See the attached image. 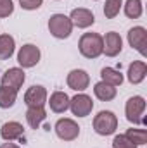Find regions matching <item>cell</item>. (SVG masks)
<instances>
[{
	"label": "cell",
	"mask_w": 147,
	"mask_h": 148,
	"mask_svg": "<svg viewBox=\"0 0 147 148\" xmlns=\"http://www.w3.org/2000/svg\"><path fill=\"white\" fill-rule=\"evenodd\" d=\"M104 41L99 33H83L78 40V50L85 59H97L102 55Z\"/></svg>",
	"instance_id": "1"
},
{
	"label": "cell",
	"mask_w": 147,
	"mask_h": 148,
	"mask_svg": "<svg viewBox=\"0 0 147 148\" xmlns=\"http://www.w3.org/2000/svg\"><path fill=\"white\" fill-rule=\"evenodd\" d=\"M144 112H146V98L140 97V95H135L132 98L126 100V105H125V115H126V121L135 124V126H140V124H147V119L144 117Z\"/></svg>",
	"instance_id": "2"
},
{
	"label": "cell",
	"mask_w": 147,
	"mask_h": 148,
	"mask_svg": "<svg viewBox=\"0 0 147 148\" xmlns=\"http://www.w3.org/2000/svg\"><path fill=\"white\" fill-rule=\"evenodd\" d=\"M92 126L99 136H109V134H114L118 129V117L111 110H101L94 117Z\"/></svg>",
	"instance_id": "3"
},
{
	"label": "cell",
	"mask_w": 147,
	"mask_h": 148,
	"mask_svg": "<svg viewBox=\"0 0 147 148\" xmlns=\"http://www.w3.org/2000/svg\"><path fill=\"white\" fill-rule=\"evenodd\" d=\"M49 31L50 35L57 40H66V38L71 36L73 33V24H71V19L69 16H64V14H52L50 19H49Z\"/></svg>",
	"instance_id": "4"
},
{
	"label": "cell",
	"mask_w": 147,
	"mask_h": 148,
	"mask_svg": "<svg viewBox=\"0 0 147 148\" xmlns=\"http://www.w3.org/2000/svg\"><path fill=\"white\" fill-rule=\"evenodd\" d=\"M54 131H55L57 138L62 140V141H73V140H76L80 136V126H78V122L73 121V119H69V117L59 119L55 122V126H54Z\"/></svg>",
	"instance_id": "5"
},
{
	"label": "cell",
	"mask_w": 147,
	"mask_h": 148,
	"mask_svg": "<svg viewBox=\"0 0 147 148\" xmlns=\"http://www.w3.org/2000/svg\"><path fill=\"white\" fill-rule=\"evenodd\" d=\"M40 57H42V52L37 45L33 43H26L19 48L17 52V62L21 66V69H30V67H35L38 62H40Z\"/></svg>",
	"instance_id": "6"
},
{
	"label": "cell",
	"mask_w": 147,
	"mask_h": 148,
	"mask_svg": "<svg viewBox=\"0 0 147 148\" xmlns=\"http://www.w3.org/2000/svg\"><path fill=\"white\" fill-rule=\"evenodd\" d=\"M92 109H94V102H92V97H88L87 93H78L73 98H69V110L76 117L90 115Z\"/></svg>",
	"instance_id": "7"
},
{
	"label": "cell",
	"mask_w": 147,
	"mask_h": 148,
	"mask_svg": "<svg viewBox=\"0 0 147 148\" xmlns=\"http://www.w3.org/2000/svg\"><path fill=\"white\" fill-rule=\"evenodd\" d=\"M128 43L133 50H137L142 57L147 55V29L144 26H133L128 31Z\"/></svg>",
	"instance_id": "8"
},
{
	"label": "cell",
	"mask_w": 147,
	"mask_h": 148,
	"mask_svg": "<svg viewBox=\"0 0 147 148\" xmlns=\"http://www.w3.org/2000/svg\"><path fill=\"white\" fill-rule=\"evenodd\" d=\"M49 98V93L45 90V86L42 84H33L26 90L24 93V103L26 107H45Z\"/></svg>",
	"instance_id": "9"
},
{
	"label": "cell",
	"mask_w": 147,
	"mask_h": 148,
	"mask_svg": "<svg viewBox=\"0 0 147 148\" xmlns=\"http://www.w3.org/2000/svg\"><path fill=\"white\" fill-rule=\"evenodd\" d=\"M69 19H71L73 28H78V29H87V28H90L95 23L94 12L90 9H85V7L73 9L71 14H69Z\"/></svg>",
	"instance_id": "10"
},
{
	"label": "cell",
	"mask_w": 147,
	"mask_h": 148,
	"mask_svg": "<svg viewBox=\"0 0 147 148\" xmlns=\"http://www.w3.org/2000/svg\"><path fill=\"white\" fill-rule=\"evenodd\" d=\"M66 83H68V86L71 90L78 91V93H83L88 88V84H90V76H88L87 71H83V69H73V71H69V74H68Z\"/></svg>",
	"instance_id": "11"
},
{
	"label": "cell",
	"mask_w": 147,
	"mask_h": 148,
	"mask_svg": "<svg viewBox=\"0 0 147 148\" xmlns=\"http://www.w3.org/2000/svg\"><path fill=\"white\" fill-rule=\"evenodd\" d=\"M102 41H104L102 53L106 57H116V55L121 53V50H123V40L119 36V33L109 31V33H106V36H102Z\"/></svg>",
	"instance_id": "12"
},
{
	"label": "cell",
	"mask_w": 147,
	"mask_h": 148,
	"mask_svg": "<svg viewBox=\"0 0 147 148\" xmlns=\"http://www.w3.org/2000/svg\"><path fill=\"white\" fill-rule=\"evenodd\" d=\"M26 79V74H24V69L21 67H10L7 69L5 73L2 74V86H9V88H14V90H21L23 83Z\"/></svg>",
	"instance_id": "13"
},
{
	"label": "cell",
	"mask_w": 147,
	"mask_h": 148,
	"mask_svg": "<svg viewBox=\"0 0 147 148\" xmlns=\"http://www.w3.org/2000/svg\"><path fill=\"white\" fill-rule=\"evenodd\" d=\"M47 103L50 107V110L55 114H64L66 110H69V97L68 93L57 90L50 95V98H47Z\"/></svg>",
	"instance_id": "14"
},
{
	"label": "cell",
	"mask_w": 147,
	"mask_h": 148,
	"mask_svg": "<svg viewBox=\"0 0 147 148\" xmlns=\"http://www.w3.org/2000/svg\"><path fill=\"white\" fill-rule=\"evenodd\" d=\"M147 76V64L144 60H133L130 66H128V71H126V77L132 84H140Z\"/></svg>",
	"instance_id": "15"
},
{
	"label": "cell",
	"mask_w": 147,
	"mask_h": 148,
	"mask_svg": "<svg viewBox=\"0 0 147 148\" xmlns=\"http://www.w3.org/2000/svg\"><path fill=\"white\" fill-rule=\"evenodd\" d=\"M23 134H24V127H23V124L17 122V121H9V122H5V124L2 126V129H0V136H2L5 141H16V140H19Z\"/></svg>",
	"instance_id": "16"
},
{
	"label": "cell",
	"mask_w": 147,
	"mask_h": 148,
	"mask_svg": "<svg viewBox=\"0 0 147 148\" xmlns=\"http://www.w3.org/2000/svg\"><path fill=\"white\" fill-rule=\"evenodd\" d=\"M45 119H47L45 107H28V110H26V122H28V126L31 129H38Z\"/></svg>",
	"instance_id": "17"
},
{
	"label": "cell",
	"mask_w": 147,
	"mask_h": 148,
	"mask_svg": "<svg viewBox=\"0 0 147 148\" xmlns=\"http://www.w3.org/2000/svg\"><path fill=\"white\" fill-rule=\"evenodd\" d=\"M116 93H118L116 88L107 84V83H104V81H99V83L94 84V95L101 102H111V100H114L116 98Z\"/></svg>",
	"instance_id": "18"
},
{
	"label": "cell",
	"mask_w": 147,
	"mask_h": 148,
	"mask_svg": "<svg viewBox=\"0 0 147 148\" xmlns=\"http://www.w3.org/2000/svg\"><path fill=\"white\" fill-rule=\"evenodd\" d=\"M16 52V40L14 36L3 33L0 35V60H7L14 55Z\"/></svg>",
	"instance_id": "19"
},
{
	"label": "cell",
	"mask_w": 147,
	"mask_h": 148,
	"mask_svg": "<svg viewBox=\"0 0 147 148\" xmlns=\"http://www.w3.org/2000/svg\"><path fill=\"white\" fill-rule=\"evenodd\" d=\"M123 74L119 73L118 69H114V67H104L102 71H101V81H104V83H107L111 86H121V83H123Z\"/></svg>",
	"instance_id": "20"
},
{
	"label": "cell",
	"mask_w": 147,
	"mask_h": 148,
	"mask_svg": "<svg viewBox=\"0 0 147 148\" xmlns=\"http://www.w3.org/2000/svg\"><path fill=\"white\" fill-rule=\"evenodd\" d=\"M16 100H17V90L9 86H0V109L14 107Z\"/></svg>",
	"instance_id": "21"
},
{
	"label": "cell",
	"mask_w": 147,
	"mask_h": 148,
	"mask_svg": "<svg viewBox=\"0 0 147 148\" xmlns=\"http://www.w3.org/2000/svg\"><path fill=\"white\" fill-rule=\"evenodd\" d=\"M123 10H125V16L128 19H139L144 12L142 0H126L123 3Z\"/></svg>",
	"instance_id": "22"
},
{
	"label": "cell",
	"mask_w": 147,
	"mask_h": 148,
	"mask_svg": "<svg viewBox=\"0 0 147 148\" xmlns=\"http://www.w3.org/2000/svg\"><path fill=\"white\" fill-rule=\"evenodd\" d=\"M123 7V0H106L104 3V16L107 19H114Z\"/></svg>",
	"instance_id": "23"
},
{
	"label": "cell",
	"mask_w": 147,
	"mask_h": 148,
	"mask_svg": "<svg viewBox=\"0 0 147 148\" xmlns=\"http://www.w3.org/2000/svg\"><path fill=\"white\" fill-rule=\"evenodd\" d=\"M137 147H142V145H146L147 143V129H126V133H125Z\"/></svg>",
	"instance_id": "24"
},
{
	"label": "cell",
	"mask_w": 147,
	"mask_h": 148,
	"mask_svg": "<svg viewBox=\"0 0 147 148\" xmlns=\"http://www.w3.org/2000/svg\"><path fill=\"white\" fill-rule=\"evenodd\" d=\"M112 148H137V145L126 134H116L112 140Z\"/></svg>",
	"instance_id": "25"
},
{
	"label": "cell",
	"mask_w": 147,
	"mask_h": 148,
	"mask_svg": "<svg viewBox=\"0 0 147 148\" xmlns=\"http://www.w3.org/2000/svg\"><path fill=\"white\" fill-rule=\"evenodd\" d=\"M14 12V2L12 0H0V17H9Z\"/></svg>",
	"instance_id": "26"
},
{
	"label": "cell",
	"mask_w": 147,
	"mask_h": 148,
	"mask_svg": "<svg viewBox=\"0 0 147 148\" xmlns=\"http://www.w3.org/2000/svg\"><path fill=\"white\" fill-rule=\"evenodd\" d=\"M19 5L24 10H37L43 5V0H19Z\"/></svg>",
	"instance_id": "27"
},
{
	"label": "cell",
	"mask_w": 147,
	"mask_h": 148,
	"mask_svg": "<svg viewBox=\"0 0 147 148\" xmlns=\"http://www.w3.org/2000/svg\"><path fill=\"white\" fill-rule=\"evenodd\" d=\"M0 148H19V147H17L16 143H12V141H7V143H3Z\"/></svg>",
	"instance_id": "28"
},
{
	"label": "cell",
	"mask_w": 147,
	"mask_h": 148,
	"mask_svg": "<svg viewBox=\"0 0 147 148\" xmlns=\"http://www.w3.org/2000/svg\"><path fill=\"white\" fill-rule=\"evenodd\" d=\"M94 2H97V0H94Z\"/></svg>",
	"instance_id": "29"
},
{
	"label": "cell",
	"mask_w": 147,
	"mask_h": 148,
	"mask_svg": "<svg viewBox=\"0 0 147 148\" xmlns=\"http://www.w3.org/2000/svg\"><path fill=\"white\" fill-rule=\"evenodd\" d=\"M55 2H59V0H55Z\"/></svg>",
	"instance_id": "30"
}]
</instances>
